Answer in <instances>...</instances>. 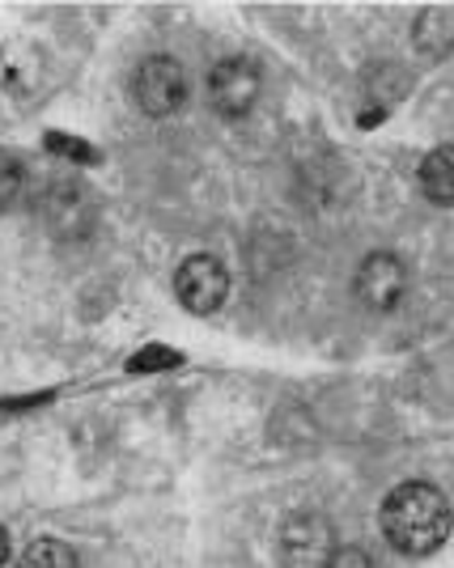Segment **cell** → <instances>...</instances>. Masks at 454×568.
Listing matches in <instances>:
<instances>
[{
    "instance_id": "12",
    "label": "cell",
    "mask_w": 454,
    "mask_h": 568,
    "mask_svg": "<svg viewBox=\"0 0 454 568\" xmlns=\"http://www.w3.org/2000/svg\"><path fill=\"white\" fill-rule=\"evenodd\" d=\"M48 149L51 153H60V158H69V162H94V149L81 141H72L64 132H48Z\"/></svg>"
},
{
    "instance_id": "14",
    "label": "cell",
    "mask_w": 454,
    "mask_h": 568,
    "mask_svg": "<svg viewBox=\"0 0 454 568\" xmlns=\"http://www.w3.org/2000/svg\"><path fill=\"white\" fill-rule=\"evenodd\" d=\"M9 560V535H4V526H0V568Z\"/></svg>"
},
{
    "instance_id": "8",
    "label": "cell",
    "mask_w": 454,
    "mask_h": 568,
    "mask_svg": "<svg viewBox=\"0 0 454 568\" xmlns=\"http://www.w3.org/2000/svg\"><path fill=\"white\" fill-rule=\"evenodd\" d=\"M412 34H416V51H425L430 60H442L454 51V13L451 9H430V13H421Z\"/></svg>"
},
{
    "instance_id": "2",
    "label": "cell",
    "mask_w": 454,
    "mask_h": 568,
    "mask_svg": "<svg viewBox=\"0 0 454 568\" xmlns=\"http://www.w3.org/2000/svg\"><path fill=\"white\" fill-rule=\"evenodd\" d=\"M335 547L340 544L332 535V521L314 509H297L281 526V565L285 568H327Z\"/></svg>"
},
{
    "instance_id": "13",
    "label": "cell",
    "mask_w": 454,
    "mask_h": 568,
    "mask_svg": "<svg viewBox=\"0 0 454 568\" xmlns=\"http://www.w3.org/2000/svg\"><path fill=\"white\" fill-rule=\"evenodd\" d=\"M327 568H370V556L361 547H335V556L327 560Z\"/></svg>"
},
{
    "instance_id": "9",
    "label": "cell",
    "mask_w": 454,
    "mask_h": 568,
    "mask_svg": "<svg viewBox=\"0 0 454 568\" xmlns=\"http://www.w3.org/2000/svg\"><path fill=\"white\" fill-rule=\"evenodd\" d=\"M13 568H81V560H77V551H72L69 544H60V539H34V544L18 556Z\"/></svg>"
},
{
    "instance_id": "1",
    "label": "cell",
    "mask_w": 454,
    "mask_h": 568,
    "mask_svg": "<svg viewBox=\"0 0 454 568\" xmlns=\"http://www.w3.org/2000/svg\"><path fill=\"white\" fill-rule=\"evenodd\" d=\"M386 544L404 556H430L451 539V500L442 497L433 484H400L379 509Z\"/></svg>"
},
{
    "instance_id": "3",
    "label": "cell",
    "mask_w": 454,
    "mask_h": 568,
    "mask_svg": "<svg viewBox=\"0 0 454 568\" xmlns=\"http://www.w3.org/2000/svg\"><path fill=\"white\" fill-rule=\"evenodd\" d=\"M132 94H137V106H141L144 115L167 119L188 106V72L170 55H153V60H144L141 69H137Z\"/></svg>"
},
{
    "instance_id": "7",
    "label": "cell",
    "mask_w": 454,
    "mask_h": 568,
    "mask_svg": "<svg viewBox=\"0 0 454 568\" xmlns=\"http://www.w3.org/2000/svg\"><path fill=\"white\" fill-rule=\"evenodd\" d=\"M421 191L437 209H454V144L433 149L421 162Z\"/></svg>"
},
{
    "instance_id": "5",
    "label": "cell",
    "mask_w": 454,
    "mask_h": 568,
    "mask_svg": "<svg viewBox=\"0 0 454 568\" xmlns=\"http://www.w3.org/2000/svg\"><path fill=\"white\" fill-rule=\"evenodd\" d=\"M209 98H213L216 115H225V119L251 115L255 102H260V69H255L251 60H242V55L221 60V64H213V72H209Z\"/></svg>"
},
{
    "instance_id": "6",
    "label": "cell",
    "mask_w": 454,
    "mask_h": 568,
    "mask_svg": "<svg viewBox=\"0 0 454 568\" xmlns=\"http://www.w3.org/2000/svg\"><path fill=\"white\" fill-rule=\"evenodd\" d=\"M407 293V267L391 251H379L357 267V297L365 310H379V314H391V310L404 302Z\"/></svg>"
},
{
    "instance_id": "4",
    "label": "cell",
    "mask_w": 454,
    "mask_h": 568,
    "mask_svg": "<svg viewBox=\"0 0 454 568\" xmlns=\"http://www.w3.org/2000/svg\"><path fill=\"white\" fill-rule=\"evenodd\" d=\"M174 293L192 314H216L230 297V272L213 255H192L174 272Z\"/></svg>"
},
{
    "instance_id": "11",
    "label": "cell",
    "mask_w": 454,
    "mask_h": 568,
    "mask_svg": "<svg viewBox=\"0 0 454 568\" xmlns=\"http://www.w3.org/2000/svg\"><path fill=\"white\" fill-rule=\"evenodd\" d=\"M174 365H183V356L174 353V348L149 344V348H141V353L128 361V374H158V369H174Z\"/></svg>"
},
{
    "instance_id": "10",
    "label": "cell",
    "mask_w": 454,
    "mask_h": 568,
    "mask_svg": "<svg viewBox=\"0 0 454 568\" xmlns=\"http://www.w3.org/2000/svg\"><path fill=\"white\" fill-rule=\"evenodd\" d=\"M22 183H26L22 158H13L9 149H0V209H9L22 195Z\"/></svg>"
}]
</instances>
